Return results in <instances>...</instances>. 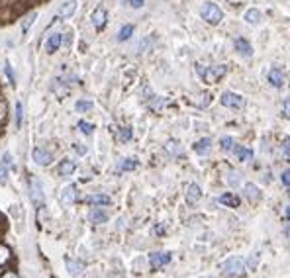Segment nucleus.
Masks as SVG:
<instances>
[{"mask_svg":"<svg viewBox=\"0 0 290 278\" xmlns=\"http://www.w3.org/2000/svg\"><path fill=\"white\" fill-rule=\"evenodd\" d=\"M196 73L198 77L204 80V82H218L222 77H226L228 73V65H210V67H202V65H196Z\"/></svg>","mask_w":290,"mask_h":278,"instance_id":"obj_1","label":"nucleus"},{"mask_svg":"<svg viewBox=\"0 0 290 278\" xmlns=\"http://www.w3.org/2000/svg\"><path fill=\"white\" fill-rule=\"evenodd\" d=\"M245 269H247V263L241 257H230L220 265L222 275L228 278H241L245 275Z\"/></svg>","mask_w":290,"mask_h":278,"instance_id":"obj_2","label":"nucleus"},{"mask_svg":"<svg viewBox=\"0 0 290 278\" xmlns=\"http://www.w3.org/2000/svg\"><path fill=\"white\" fill-rule=\"evenodd\" d=\"M200 16L204 18V22H208V24L216 26V24H220V22H222L224 12H222V8H220L218 4H214V2H204V4H202V8H200Z\"/></svg>","mask_w":290,"mask_h":278,"instance_id":"obj_3","label":"nucleus"},{"mask_svg":"<svg viewBox=\"0 0 290 278\" xmlns=\"http://www.w3.org/2000/svg\"><path fill=\"white\" fill-rule=\"evenodd\" d=\"M220 102H222V106H226V108H235V110H239V108L245 106V98H243L241 94H237V92H232V90H226V92L220 96Z\"/></svg>","mask_w":290,"mask_h":278,"instance_id":"obj_4","label":"nucleus"},{"mask_svg":"<svg viewBox=\"0 0 290 278\" xmlns=\"http://www.w3.org/2000/svg\"><path fill=\"white\" fill-rule=\"evenodd\" d=\"M30 196L36 208H43V190H41V182L36 176H30Z\"/></svg>","mask_w":290,"mask_h":278,"instance_id":"obj_5","label":"nucleus"},{"mask_svg":"<svg viewBox=\"0 0 290 278\" xmlns=\"http://www.w3.org/2000/svg\"><path fill=\"white\" fill-rule=\"evenodd\" d=\"M269 84L271 86H275V88H283L285 86V82H287V75H285V71L283 69H279V67H273L271 71H269Z\"/></svg>","mask_w":290,"mask_h":278,"instance_id":"obj_6","label":"nucleus"},{"mask_svg":"<svg viewBox=\"0 0 290 278\" xmlns=\"http://www.w3.org/2000/svg\"><path fill=\"white\" fill-rule=\"evenodd\" d=\"M171 253H165V251H157V253H151L149 255V265L153 267V269H161V267H165V265H169L171 263Z\"/></svg>","mask_w":290,"mask_h":278,"instance_id":"obj_7","label":"nucleus"},{"mask_svg":"<svg viewBox=\"0 0 290 278\" xmlns=\"http://www.w3.org/2000/svg\"><path fill=\"white\" fill-rule=\"evenodd\" d=\"M233 47H235V51H237L239 55L247 57V59H249V57H253V53H255V51H253V45H251L245 38H235Z\"/></svg>","mask_w":290,"mask_h":278,"instance_id":"obj_8","label":"nucleus"},{"mask_svg":"<svg viewBox=\"0 0 290 278\" xmlns=\"http://www.w3.org/2000/svg\"><path fill=\"white\" fill-rule=\"evenodd\" d=\"M106 20H108V12H106V8L98 6V8L92 12V26H94L96 30H102V28L106 26Z\"/></svg>","mask_w":290,"mask_h":278,"instance_id":"obj_9","label":"nucleus"},{"mask_svg":"<svg viewBox=\"0 0 290 278\" xmlns=\"http://www.w3.org/2000/svg\"><path fill=\"white\" fill-rule=\"evenodd\" d=\"M51 153L49 151H45V149H41V147H38V149H34V161H36V165H40V167H47L49 163H51Z\"/></svg>","mask_w":290,"mask_h":278,"instance_id":"obj_10","label":"nucleus"},{"mask_svg":"<svg viewBox=\"0 0 290 278\" xmlns=\"http://www.w3.org/2000/svg\"><path fill=\"white\" fill-rule=\"evenodd\" d=\"M86 204L96 206V208H104V206H110L112 204V198L108 194H92V196L86 198Z\"/></svg>","mask_w":290,"mask_h":278,"instance_id":"obj_11","label":"nucleus"},{"mask_svg":"<svg viewBox=\"0 0 290 278\" xmlns=\"http://www.w3.org/2000/svg\"><path fill=\"white\" fill-rule=\"evenodd\" d=\"M14 168H16V165L12 163L10 153H6L4 159H2V165H0V182H2V184L8 180V170H14Z\"/></svg>","mask_w":290,"mask_h":278,"instance_id":"obj_12","label":"nucleus"},{"mask_svg":"<svg viewBox=\"0 0 290 278\" xmlns=\"http://www.w3.org/2000/svg\"><path fill=\"white\" fill-rule=\"evenodd\" d=\"M218 202H220L222 206H226V208H239V206H241L239 196H235V194H232V192L222 194V196L218 198Z\"/></svg>","mask_w":290,"mask_h":278,"instance_id":"obj_13","label":"nucleus"},{"mask_svg":"<svg viewBox=\"0 0 290 278\" xmlns=\"http://www.w3.org/2000/svg\"><path fill=\"white\" fill-rule=\"evenodd\" d=\"M200 198H202V190H200V186L194 184V182L188 184V186H186V202H188V204H196Z\"/></svg>","mask_w":290,"mask_h":278,"instance_id":"obj_14","label":"nucleus"},{"mask_svg":"<svg viewBox=\"0 0 290 278\" xmlns=\"http://www.w3.org/2000/svg\"><path fill=\"white\" fill-rule=\"evenodd\" d=\"M51 90L57 94L59 98H65V96L69 94V84H67L65 79H53V82H51Z\"/></svg>","mask_w":290,"mask_h":278,"instance_id":"obj_15","label":"nucleus"},{"mask_svg":"<svg viewBox=\"0 0 290 278\" xmlns=\"http://www.w3.org/2000/svg\"><path fill=\"white\" fill-rule=\"evenodd\" d=\"M233 153H235V157H237L241 163H247V161H251V159H253V149H251V147L235 145V147H233Z\"/></svg>","mask_w":290,"mask_h":278,"instance_id":"obj_16","label":"nucleus"},{"mask_svg":"<svg viewBox=\"0 0 290 278\" xmlns=\"http://www.w3.org/2000/svg\"><path fill=\"white\" fill-rule=\"evenodd\" d=\"M243 194H245V198H247L249 202H257V200L261 198V190H259V186L253 184V182H247V184H245Z\"/></svg>","mask_w":290,"mask_h":278,"instance_id":"obj_17","label":"nucleus"},{"mask_svg":"<svg viewBox=\"0 0 290 278\" xmlns=\"http://www.w3.org/2000/svg\"><path fill=\"white\" fill-rule=\"evenodd\" d=\"M61 40H63V34H51L47 40H45V51L47 53H55L61 45Z\"/></svg>","mask_w":290,"mask_h":278,"instance_id":"obj_18","label":"nucleus"},{"mask_svg":"<svg viewBox=\"0 0 290 278\" xmlns=\"http://www.w3.org/2000/svg\"><path fill=\"white\" fill-rule=\"evenodd\" d=\"M210 149H212V139H210V137H202L200 141L194 143V151H196L198 155H208Z\"/></svg>","mask_w":290,"mask_h":278,"instance_id":"obj_19","label":"nucleus"},{"mask_svg":"<svg viewBox=\"0 0 290 278\" xmlns=\"http://www.w3.org/2000/svg\"><path fill=\"white\" fill-rule=\"evenodd\" d=\"M75 10H77V2L75 0H69V2H65V4L59 6V18H71L75 14Z\"/></svg>","mask_w":290,"mask_h":278,"instance_id":"obj_20","label":"nucleus"},{"mask_svg":"<svg viewBox=\"0 0 290 278\" xmlns=\"http://www.w3.org/2000/svg\"><path fill=\"white\" fill-rule=\"evenodd\" d=\"M61 198H63L65 204H75V202L79 200V190H77L75 186H67V188L63 190V194H61Z\"/></svg>","mask_w":290,"mask_h":278,"instance_id":"obj_21","label":"nucleus"},{"mask_svg":"<svg viewBox=\"0 0 290 278\" xmlns=\"http://www.w3.org/2000/svg\"><path fill=\"white\" fill-rule=\"evenodd\" d=\"M147 104H149L151 110L159 112L163 106H167V100H165L163 96H155V94H151V96H147Z\"/></svg>","mask_w":290,"mask_h":278,"instance_id":"obj_22","label":"nucleus"},{"mask_svg":"<svg viewBox=\"0 0 290 278\" xmlns=\"http://www.w3.org/2000/svg\"><path fill=\"white\" fill-rule=\"evenodd\" d=\"M165 151H167L169 155H173V157H180V155H182V145H180V141L171 139V141H167Z\"/></svg>","mask_w":290,"mask_h":278,"instance_id":"obj_23","label":"nucleus"},{"mask_svg":"<svg viewBox=\"0 0 290 278\" xmlns=\"http://www.w3.org/2000/svg\"><path fill=\"white\" fill-rule=\"evenodd\" d=\"M243 18H245L247 24H253V26H255V24L261 22V12H259V8H249V10L245 12Z\"/></svg>","mask_w":290,"mask_h":278,"instance_id":"obj_24","label":"nucleus"},{"mask_svg":"<svg viewBox=\"0 0 290 278\" xmlns=\"http://www.w3.org/2000/svg\"><path fill=\"white\" fill-rule=\"evenodd\" d=\"M88 220H90L92 223H104V222H108V214H106V212H102L100 208H94V210L90 212Z\"/></svg>","mask_w":290,"mask_h":278,"instance_id":"obj_25","label":"nucleus"},{"mask_svg":"<svg viewBox=\"0 0 290 278\" xmlns=\"http://www.w3.org/2000/svg\"><path fill=\"white\" fill-rule=\"evenodd\" d=\"M75 168H77V163H75V161H63V163L59 165V174H61V176H71V174L75 172Z\"/></svg>","mask_w":290,"mask_h":278,"instance_id":"obj_26","label":"nucleus"},{"mask_svg":"<svg viewBox=\"0 0 290 278\" xmlns=\"http://www.w3.org/2000/svg\"><path fill=\"white\" fill-rule=\"evenodd\" d=\"M10 261H12V251H10L6 245H2V243H0V267L8 265Z\"/></svg>","mask_w":290,"mask_h":278,"instance_id":"obj_27","label":"nucleus"},{"mask_svg":"<svg viewBox=\"0 0 290 278\" xmlns=\"http://www.w3.org/2000/svg\"><path fill=\"white\" fill-rule=\"evenodd\" d=\"M137 168V161L135 159H124L120 165H118V172H124V170H133Z\"/></svg>","mask_w":290,"mask_h":278,"instance_id":"obj_28","label":"nucleus"},{"mask_svg":"<svg viewBox=\"0 0 290 278\" xmlns=\"http://www.w3.org/2000/svg\"><path fill=\"white\" fill-rule=\"evenodd\" d=\"M131 34H133V26H131V24L124 26V28L120 30V34H118V41H125V40H129Z\"/></svg>","mask_w":290,"mask_h":278,"instance_id":"obj_29","label":"nucleus"},{"mask_svg":"<svg viewBox=\"0 0 290 278\" xmlns=\"http://www.w3.org/2000/svg\"><path fill=\"white\" fill-rule=\"evenodd\" d=\"M220 147H222V151H233V147H235V139L230 137V135L222 137V139H220Z\"/></svg>","mask_w":290,"mask_h":278,"instance_id":"obj_30","label":"nucleus"},{"mask_svg":"<svg viewBox=\"0 0 290 278\" xmlns=\"http://www.w3.org/2000/svg\"><path fill=\"white\" fill-rule=\"evenodd\" d=\"M118 137H120V141H122V143H127V141L133 137V133H131V127H127V125L120 127V133H118Z\"/></svg>","mask_w":290,"mask_h":278,"instance_id":"obj_31","label":"nucleus"},{"mask_svg":"<svg viewBox=\"0 0 290 278\" xmlns=\"http://www.w3.org/2000/svg\"><path fill=\"white\" fill-rule=\"evenodd\" d=\"M84 135H90V133H94V123H90V121H84V119H81L79 121V125H77Z\"/></svg>","mask_w":290,"mask_h":278,"instance_id":"obj_32","label":"nucleus"},{"mask_svg":"<svg viewBox=\"0 0 290 278\" xmlns=\"http://www.w3.org/2000/svg\"><path fill=\"white\" fill-rule=\"evenodd\" d=\"M75 108H77V112H90L94 108V104H92L90 100H79Z\"/></svg>","mask_w":290,"mask_h":278,"instance_id":"obj_33","label":"nucleus"},{"mask_svg":"<svg viewBox=\"0 0 290 278\" xmlns=\"http://www.w3.org/2000/svg\"><path fill=\"white\" fill-rule=\"evenodd\" d=\"M36 18H38V12H32L30 16H26V20L22 22V30H24V32H28V30H30V26H34Z\"/></svg>","mask_w":290,"mask_h":278,"instance_id":"obj_34","label":"nucleus"},{"mask_svg":"<svg viewBox=\"0 0 290 278\" xmlns=\"http://www.w3.org/2000/svg\"><path fill=\"white\" fill-rule=\"evenodd\" d=\"M67 265H69V269H71L73 275H79L84 269V263H77V261H67Z\"/></svg>","mask_w":290,"mask_h":278,"instance_id":"obj_35","label":"nucleus"},{"mask_svg":"<svg viewBox=\"0 0 290 278\" xmlns=\"http://www.w3.org/2000/svg\"><path fill=\"white\" fill-rule=\"evenodd\" d=\"M22 121H24V106H22V102H18L16 104V127H20Z\"/></svg>","mask_w":290,"mask_h":278,"instance_id":"obj_36","label":"nucleus"},{"mask_svg":"<svg viewBox=\"0 0 290 278\" xmlns=\"http://www.w3.org/2000/svg\"><path fill=\"white\" fill-rule=\"evenodd\" d=\"M281 149H283V157H285V161H290V137H285V139H283Z\"/></svg>","mask_w":290,"mask_h":278,"instance_id":"obj_37","label":"nucleus"},{"mask_svg":"<svg viewBox=\"0 0 290 278\" xmlns=\"http://www.w3.org/2000/svg\"><path fill=\"white\" fill-rule=\"evenodd\" d=\"M4 73H6L8 80H10V84H16V75H14V71H12V65H10V63H6V65H4Z\"/></svg>","mask_w":290,"mask_h":278,"instance_id":"obj_38","label":"nucleus"},{"mask_svg":"<svg viewBox=\"0 0 290 278\" xmlns=\"http://www.w3.org/2000/svg\"><path fill=\"white\" fill-rule=\"evenodd\" d=\"M283 118L290 119V96H287L285 102H283Z\"/></svg>","mask_w":290,"mask_h":278,"instance_id":"obj_39","label":"nucleus"},{"mask_svg":"<svg viewBox=\"0 0 290 278\" xmlns=\"http://www.w3.org/2000/svg\"><path fill=\"white\" fill-rule=\"evenodd\" d=\"M228 182H230V186H237V184H239V172H237V170H230Z\"/></svg>","mask_w":290,"mask_h":278,"instance_id":"obj_40","label":"nucleus"},{"mask_svg":"<svg viewBox=\"0 0 290 278\" xmlns=\"http://www.w3.org/2000/svg\"><path fill=\"white\" fill-rule=\"evenodd\" d=\"M281 180H283V184H285L287 188H290V168L283 170V174H281Z\"/></svg>","mask_w":290,"mask_h":278,"instance_id":"obj_41","label":"nucleus"},{"mask_svg":"<svg viewBox=\"0 0 290 278\" xmlns=\"http://www.w3.org/2000/svg\"><path fill=\"white\" fill-rule=\"evenodd\" d=\"M259 259H261V253H253V257L249 259V267H251V269H255V267H257V263H259Z\"/></svg>","mask_w":290,"mask_h":278,"instance_id":"obj_42","label":"nucleus"},{"mask_svg":"<svg viewBox=\"0 0 290 278\" xmlns=\"http://www.w3.org/2000/svg\"><path fill=\"white\" fill-rule=\"evenodd\" d=\"M73 149H75V153H79V155H86V147H84V145L75 143V145H73Z\"/></svg>","mask_w":290,"mask_h":278,"instance_id":"obj_43","label":"nucleus"},{"mask_svg":"<svg viewBox=\"0 0 290 278\" xmlns=\"http://www.w3.org/2000/svg\"><path fill=\"white\" fill-rule=\"evenodd\" d=\"M127 2L131 8H143V4H145V0H127Z\"/></svg>","mask_w":290,"mask_h":278,"instance_id":"obj_44","label":"nucleus"},{"mask_svg":"<svg viewBox=\"0 0 290 278\" xmlns=\"http://www.w3.org/2000/svg\"><path fill=\"white\" fill-rule=\"evenodd\" d=\"M0 278H20V277H18L14 271H6L4 275H0Z\"/></svg>","mask_w":290,"mask_h":278,"instance_id":"obj_45","label":"nucleus"},{"mask_svg":"<svg viewBox=\"0 0 290 278\" xmlns=\"http://www.w3.org/2000/svg\"><path fill=\"white\" fill-rule=\"evenodd\" d=\"M71 40H73V36H71V32H67V34H65V47L71 43Z\"/></svg>","mask_w":290,"mask_h":278,"instance_id":"obj_46","label":"nucleus"},{"mask_svg":"<svg viewBox=\"0 0 290 278\" xmlns=\"http://www.w3.org/2000/svg\"><path fill=\"white\" fill-rule=\"evenodd\" d=\"M155 233H157V235H163V233H165V225H157V227H155Z\"/></svg>","mask_w":290,"mask_h":278,"instance_id":"obj_47","label":"nucleus"},{"mask_svg":"<svg viewBox=\"0 0 290 278\" xmlns=\"http://www.w3.org/2000/svg\"><path fill=\"white\" fill-rule=\"evenodd\" d=\"M287 220H289V222H290V204H289V206H287Z\"/></svg>","mask_w":290,"mask_h":278,"instance_id":"obj_48","label":"nucleus"},{"mask_svg":"<svg viewBox=\"0 0 290 278\" xmlns=\"http://www.w3.org/2000/svg\"><path fill=\"white\" fill-rule=\"evenodd\" d=\"M287 235H289V243H290V225H289V229H287Z\"/></svg>","mask_w":290,"mask_h":278,"instance_id":"obj_49","label":"nucleus"}]
</instances>
